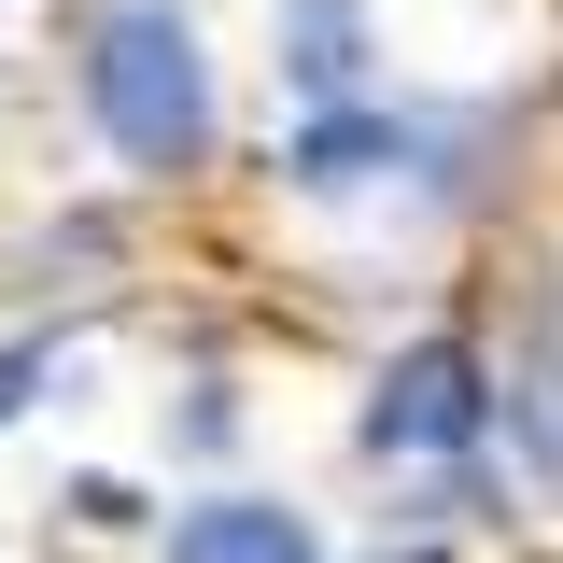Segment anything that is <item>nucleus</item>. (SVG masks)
<instances>
[{"label": "nucleus", "instance_id": "1", "mask_svg": "<svg viewBox=\"0 0 563 563\" xmlns=\"http://www.w3.org/2000/svg\"><path fill=\"white\" fill-rule=\"evenodd\" d=\"M85 99H99V128H113L128 169H198V155H211V57H198V29H184L169 0L99 14Z\"/></svg>", "mask_w": 563, "mask_h": 563}, {"label": "nucleus", "instance_id": "2", "mask_svg": "<svg viewBox=\"0 0 563 563\" xmlns=\"http://www.w3.org/2000/svg\"><path fill=\"white\" fill-rule=\"evenodd\" d=\"M493 422V366L465 339H422L380 366V409H366V451H465Z\"/></svg>", "mask_w": 563, "mask_h": 563}, {"label": "nucleus", "instance_id": "3", "mask_svg": "<svg viewBox=\"0 0 563 563\" xmlns=\"http://www.w3.org/2000/svg\"><path fill=\"white\" fill-rule=\"evenodd\" d=\"M282 85L310 113H339L366 85V0H282Z\"/></svg>", "mask_w": 563, "mask_h": 563}, {"label": "nucleus", "instance_id": "4", "mask_svg": "<svg viewBox=\"0 0 563 563\" xmlns=\"http://www.w3.org/2000/svg\"><path fill=\"white\" fill-rule=\"evenodd\" d=\"M169 563H324V550H310V521L268 507V493H211V507H184Z\"/></svg>", "mask_w": 563, "mask_h": 563}, {"label": "nucleus", "instance_id": "5", "mask_svg": "<svg viewBox=\"0 0 563 563\" xmlns=\"http://www.w3.org/2000/svg\"><path fill=\"white\" fill-rule=\"evenodd\" d=\"M395 155H409V141L380 128V113H310V128H296V184H324V198H339V184H380V169H395Z\"/></svg>", "mask_w": 563, "mask_h": 563}]
</instances>
